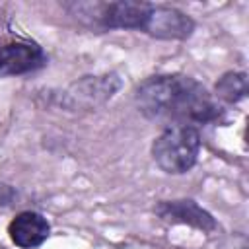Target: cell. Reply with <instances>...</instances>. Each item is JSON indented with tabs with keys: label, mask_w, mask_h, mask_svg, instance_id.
Wrapping results in <instances>:
<instances>
[{
	"label": "cell",
	"mask_w": 249,
	"mask_h": 249,
	"mask_svg": "<svg viewBox=\"0 0 249 249\" xmlns=\"http://www.w3.org/2000/svg\"><path fill=\"white\" fill-rule=\"evenodd\" d=\"M142 115L165 124H202L218 121L222 109L195 78L181 74L152 76L136 89Z\"/></svg>",
	"instance_id": "1"
},
{
	"label": "cell",
	"mask_w": 249,
	"mask_h": 249,
	"mask_svg": "<svg viewBox=\"0 0 249 249\" xmlns=\"http://www.w3.org/2000/svg\"><path fill=\"white\" fill-rule=\"evenodd\" d=\"M10 239L21 249H35L49 237V222L37 212H19L8 226Z\"/></svg>",
	"instance_id": "6"
},
{
	"label": "cell",
	"mask_w": 249,
	"mask_h": 249,
	"mask_svg": "<svg viewBox=\"0 0 249 249\" xmlns=\"http://www.w3.org/2000/svg\"><path fill=\"white\" fill-rule=\"evenodd\" d=\"M156 212L163 220L171 222H181V224H191L198 230H214L216 222L214 218L200 208L195 200H173V202H161L156 206Z\"/></svg>",
	"instance_id": "7"
},
{
	"label": "cell",
	"mask_w": 249,
	"mask_h": 249,
	"mask_svg": "<svg viewBox=\"0 0 249 249\" xmlns=\"http://www.w3.org/2000/svg\"><path fill=\"white\" fill-rule=\"evenodd\" d=\"M47 56L37 43L0 37V76L27 74L45 66Z\"/></svg>",
	"instance_id": "3"
},
{
	"label": "cell",
	"mask_w": 249,
	"mask_h": 249,
	"mask_svg": "<svg viewBox=\"0 0 249 249\" xmlns=\"http://www.w3.org/2000/svg\"><path fill=\"white\" fill-rule=\"evenodd\" d=\"M200 152V134L189 124H167L161 134L154 140L152 156L165 173L189 171Z\"/></svg>",
	"instance_id": "2"
},
{
	"label": "cell",
	"mask_w": 249,
	"mask_h": 249,
	"mask_svg": "<svg viewBox=\"0 0 249 249\" xmlns=\"http://www.w3.org/2000/svg\"><path fill=\"white\" fill-rule=\"evenodd\" d=\"M216 91L222 99L233 103V101H239L245 97L247 93V80H245V74L241 72H230V74H224L220 78V82L216 84Z\"/></svg>",
	"instance_id": "8"
},
{
	"label": "cell",
	"mask_w": 249,
	"mask_h": 249,
	"mask_svg": "<svg viewBox=\"0 0 249 249\" xmlns=\"http://www.w3.org/2000/svg\"><path fill=\"white\" fill-rule=\"evenodd\" d=\"M195 29V21L175 10V8H165V6H152L148 23H146V33L158 39H187Z\"/></svg>",
	"instance_id": "5"
},
{
	"label": "cell",
	"mask_w": 249,
	"mask_h": 249,
	"mask_svg": "<svg viewBox=\"0 0 249 249\" xmlns=\"http://www.w3.org/2000/svg\"><path fill=\"white\" fill-rule=\"evenodd\" d=\"M121 80L115 74L105 76H86L84 80L72 84L62 97L68 109H91L105 103L119 89Z\"/></svg>",
	"instance_id": "4"
}]
</instances>
